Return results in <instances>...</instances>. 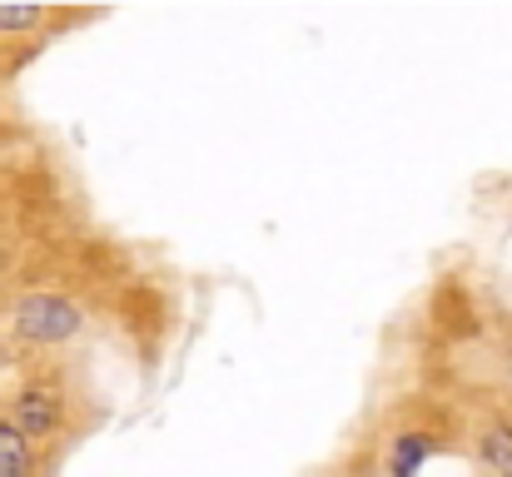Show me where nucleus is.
<instances>
[{
  "label": "nucleus",
  "instance_id": "f257e3e1",
  "mask_svg": "<svg viewBox=\"0 0 512 477\" xmlns=\"http://www.w3.org/2000/svg\"><path fill=\"white\" fill-rule=\"evenodd\" d=\"M15 323L25 338H40V343H60L80 328V309L65 304V299H50V294H30L20 309H15Z\"/></svg>",
  "mask_w": 512,
  "mask_h": 477
},
{
  "label": "nucleus",
  "instance_id": "f03ea898",
  "mask_svg": "<svg viewBox=\"0 0 512 477\" xmlns=\"http://www.w3.org/2000/svg\"><path fill=\"white\" fill-rule=\"evenodd\" d=\"M25 468H30V448H25L20 428L0 423V477H25Z\"/></svg>",
  "mask_w": 512,
  "mask_h": 477
},
{
  "label": "nucleus",
  "instance_id": "7ed1b4c3",
  "mask_svg": "<svg viewBox=\"0 0 512 477\" xmlns=\"http://www.w3.org/2000/svg\"><path fill=\"white\" fill-rule=\"evenodd\" d=\"M50 423H55V403H50L45 393H25V398H20V428L35 438V433H45Z\"/></svg>",
  "mask_w": 512,
  "mask_h": 477
},
{
  "label": "nucleus",
  "instance_id": "20e7f679",
  "mask_svg": "<svg viewBox=\"0 0 512 477\" xmlns=\"http://www.w3.org/2000/svg\"><path fill=\"white\" fill-rule=\"evenodd\" d=\"M423 453H428V443H423V438H403V443H398V458H393V473L413 477V468L423 463Z\"/></svg>",
  "mask_w": 512,
  "mask_h": 477
},
{
  "label": "nucleus",
  "instance_id": "39448f33",
  "mask_svg": "<svg viewBox=\"0 0 512 477\" xmlns=\"http://www.w3.org/2000/svg\"><path fill=\"white\" fill-rule=\"evenodd\" d=\"M488 463L498 468L503 477H512V433H488Z\"/></svg>",
  "mask_w": 512,
  "mask_h": 477
},
{
  "label": "nucleus",
  "instance_id": "423d86ee",
  "mask_svg": "<svg viewBox=\"0 0 512 477\" xmlns=\"http://www.w3.org/2000/svg\"><path fill=\"white\" fill-rule=\"evenodd\" d=\"M35 20H40L35 5H0V30H25V25H35Z\"/></svg>",
  "mask_w": 512,
  "mask_h": 477
}]
</instances>
